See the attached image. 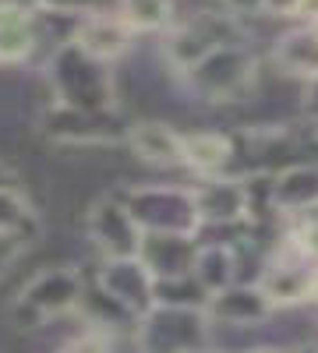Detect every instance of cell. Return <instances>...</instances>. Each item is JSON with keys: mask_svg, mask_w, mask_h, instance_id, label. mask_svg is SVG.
<instances>
[{"mask_svg": "<svg viewBox=\"0 0 318 353\" xmlns=\"http://www.w3.org/2000/svg\"><path fill=\"white\" fill-rule=\"evenodd\" d=\"M32 50V25L25 11L0 8V61H18Z\"/></svg>", "mask_w": 318, "mask_h": 353, "instance_id": "1", "label": "cell"}, {"mask_svg": "<svg viewBox=\"0 0 318 353\" xmlns=\"http://www.w3.org/2000/svg\"><path fill=\"white\" fill-rule=\"evenodd\" d=\"M81 43H85V50H92V53H113L124 43V32H121V25H113V21H92L81 32Z\"/></svg>", "mask_w": 318, "mask_h": 353, "instance_id": "2", "label": "cell"}]
</instances>
